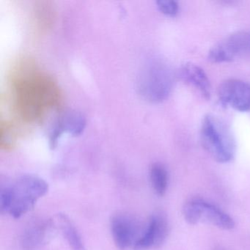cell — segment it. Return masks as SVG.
<instances>
[{
    "instance_id": "6da1fadb",
    "label": "cell",
    "mask_w": 250,
    "mask_h": 250,
    "mask_svg": "<svg viewBox=\"0 0 250 250\" xmlns=\"http://www.w3.org/2000/svg\"><path fill=\"white\" fill-rule=\"evenodd\" d=\"M49 191L47 183L36 175H23L1 189L0 208L15 219L34 208L37 202Z\"/></svg>"
},
{
    "instance_id": "7a4b0ae2",
    "label": "cell",
    "mask_w": 250,
    "mask_h": 250,
    "mask_svg": "<svg viewBox=\"0 0 250 250\" xmlns=\"http://www.w3.org/2000/svg\"><path fill=\"white\" fill-rule=\"evenodd\" d=\"M200 137L205 150L215 161L227 163L233 159L236 150L235 140L228 127L220 120L210 115L205 117Z\"/></svg>"
},
{
    "instance_id": "3957f363",
    "label": "cell",
    "mask_w": 250,
    "mask_h": 250,
    "mask_svg": "<svg viewBox=\"0 0 250 250\" xmlns=\"http://www.w3.org/2000/svg\"><path fill=\"white\" fill-rule=\"evenodd\" d=\"M174 77L172 69L165 62L155 61L143 76L140 83L142 93L151 102H162L172 90Z\"/></svg>"
},
{
    "instance_id": "277c9868",
    "label": "cell",
    "mask_w": 250,
    "mask_h": 250,
    "mask_svg": "<svg viewBox=\"0 0 250 250\" xmlns=\"http://www.w3.org/2000/svg\"><path fill=\"white\" fill-rule=\"evenodd\" d=\"M183 215L190 225L209 224L225 230L233 229L235 227V222L229 215L202 199H191L187 202L183 207Z\"/></svg>"
},
{
    "instance_id": "5b68a950",
    "label": "cell",
    "mask_w": 250,
    "mask_h": 250,
    "mask_svg": "<svg viewBox=\"0 0 250 250\" xmlns=\"http://www.w3.org/2000/svg\"><path fill=\"white\" fill-rule=\"evenodd\" d=\"M146 225L128 213L114 215L111 219L110 229L115 245L121 250L134 248L144 232Z\"/></svg>"
},
{
    "instance_id": "8992f818",
    "label": "cell",
    "mask_w": 250,
    "mask_h": 250,
    "mask_svg": "<svg viewBox=\"0 0 250 250\" xmlns=\"http://www.w3.org/2000/svg\"><path fill=\"white\" fill-rule=\"evenodd\" d=\"M221 103L239 112L250 110V83L237 79L225 80L218 89Z\"/></svg>"
},
{
    "instance_id": "52a82bcc",
    "label": "cell",
    "mask_w": 250,
    "mask_h": 250,
    "mask_svg": "<svg viewBox=\"0 0 250 250\" xmlns=\"http://www.w3.org/2000/svg\"><path fill=\"white\" fill-rule=\"evenodd\" d=\"M250 49V33L244 31L237 32L212 48L208 58L209 61L216 63L229 62Z\"/></svg>"
},
{
    "instance_id": "ba28073f",
    "label": "cell",
    "mask_w": 250,
    "mask_h": 250,
    "mask_svg": "<svg viewBox=\"0 0 250 250\" xmlns=\"http://www.w3.org/2000/svg\"><path fill=\"white\" fill-rule=\"evenodd\" d=\"M169 224L164 213H156L150 216L134 250H145L161 247L167 238Z\"/></svg>"
},
{
    "instance_id": "9c48e42d",
    "label": "cell",
    "mask_w": 250,
    "mask_h": 250,
    "mask_svg": "<svg viewBox=\"0 0 250 250\" xmlns=\"http://www.w3.org/2000/svg\"><path fill=\"white\" fill-rule=\"evenodd\" d=\"M179 76L186 83L197 89L206 99H210L211 87L208 76L203 69L192 63L183 65L179 70Z\"/></svg>"
},
{
    "instance_id": "30bf717a",
    "label": "cell",
    "mask_w": 250,
    "mask_h": 250,
    "mask_svg": "<svg viewBox=\"0 0 250 250\" xmlns=\"http://www.w3.org/2000/svg\"><path fill=\"white\" fill-rule=\"evenodd\" d=\"M52 222L36 221L26 228L21 236V245L24 250H35L46 241L49 236Z\"/></svg>"
},
{
    "instance_id": "8fae6325",
    "label": "cell",
    "mask_w": 250,
    "mask_h": 250,
    "mask_svg": "<svg viewBox=\"0 0 250 250\" xmlns=\"http://www.w3.org/2000/svg\"><path fill=\"white\" fill-rule=\"evenodd\" d=\"M57 224L71 250H86L81 234L68 216L62 213L58 214L57 216Z\"/></svg>"
},
{
    "instance_id": "7c38bea8",
    "label": "cell",
    "mask_w": 250,
    "mask_h": 250,
    "mask_svg": "<svg viewBox=\"0 0 250 250\" xmlns=\"http://www.w3.org/2000/svg\"><path fill=\"white\" fill-rule=\"evenodd\" d=\"M54 124L62 133L68 131L73 135H80L86 125L84 117L77 111H65L61 114Z\"/></svg>"
},
{
    "instance_id": "4fadbf2b",
    "label": "cell",
    "mask_w": 250,
    "mask_h": 250,
    "mask_svg": "<svg viewBox=\"0 0 250 250\" xmlns=\"http://www.w3.org/2000/svg\"><path fill=\"white\" fill-rule=\"evenodd\" d=\"M150 180L152 187L158 196L165 195L167 190L169 175L166 167L161 163H154L150 167Z\"/></svg>"
},
{
    "instance_id": "5bb4252c",
    "label": "cell",
    "mask_w": 250,
    "mask_h": 250,
    "mask_svg": "<svg viewBox=\"0 0 250 250\" xmlns=\"http://www.w3.org/2000/svg\"><path fill=\"white\" fill-rule=\"evenodd\" d=\"M159 11L165 15L174 17L177 15L179 11V5L175 1L171 0H161L156 2Z\"/></svg>"
}]
</instances>
